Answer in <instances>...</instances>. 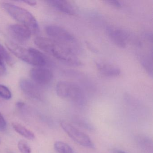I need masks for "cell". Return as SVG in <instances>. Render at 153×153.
Returning a JSON list of instances; mask_svg holds the SVG:
<instances>
[{
	"instance_id": "cell-1",
	"label": "cell",
	"mask_w": 153,
	"mask_h": 153,
	"mask_svg": "<svg viewBox=\"0 0 153 153\" xmlns=\"http://www.w3.org/2000/svg\"><path fill=\"white\" fill-rule=\"evenodd\" d=\"M34 42L40 49L65 64L73 66L82 65L76 54L50 38L37 37L35 39Z\"/></svg>"
},
{
	"instance_id": "cell-2",
	"label": "cell",
	"mask_w": 153,
	"mask_h": 153,
	"mask_svg": "<svg viewBox=\"0 0 153 153\" xmlns=\"http://www.w3.org/2000/svg\"><path fill=\"white\" fill-rule=\"evenodd\" d=\"M10 51L21 60L33 66H49L51 61L42 52L34 48H25L13 42L6 44Z\"/></svg>"
},
{
	"instance_id": "cell-3",
	"label": "cell",
	"mask_w": 153,
	"mask_h": 153,
	"mask_svg": "<svg viewBox=\"0 0 153 153\" xmlns=\"http://www.w3.org/2000/svg\"><path fill=\"white\" fill-rule=\"evenodd\" d=\"M47 34L50 39L66 48L76 54L80 51L79 42L76 37L65 28L55 25H50L45 27Z\"/></svg>"
},
{
	"instance_id": "cell-4",
	"label": "cell",
	"mask_w": 153,
	"mask_h": 153,
	"mask_svg": "<svg viewBox=\"0 0 153 153\" xmlns=\"http://www.w3.org/2000/svg\"><path fill=\"white\" fill-rule=\"evenodd\" d=\"M1 6L11 17L28 27L32 33H38L39 27L37 20L28 10L11 3L4 2Z\"/></svg>"
},
{
	"instance_id": "cell-5",
	"label": "cell",
	"mask_w": 153,
	"mask_h": 153,
	"mask_svg": "<svg viewBox=\"0 0 153 153\" xmlns=\"http://www.w3.org/2000/svg\"><path fill=\"white\" fill-rule=\"evenodd\" d=\"M56 91L58 96L68 99L76 104L82 105L85 102L84 91L77 84L68 81H60L57 83Z\"/></svg>"
},
{
	"instance_id": "cell-6",
	"label": "cell",
	"mask_w": 153,
	"mask_h": 153,
	"mask_svg": "<svg viewBox=\"0 0 153 153\" xmlns=\"http://www.w3.org/2000/svg\"><path fill=\"white\" fill-rule=\"evenodd\" d=\"M60 125L69 137L76 143L85 147L94 148V145L87 135L67 122L62 121Z\"/></svg>"
},
{
	"instance_id": "cell-7",
	"label": "cell",
	"mask_w": 153,
	"mask_h": 153,
	"mask_svg": "<svg viewBox=\"0 0 153 153\" xmlns=\"http://www.w3.org/2000/svg\"><path fill=\"white\" fill-rule=\"evenodd\" d=\"M106 30L109 38L116 46L120 48L126 47L129 38L128 33L113 26L107 27Z\"/></svg>"
},
{
	"instance_id": "cell-8",
	"label": "cell",
	"mask_w": 153,
	"mask_h": 153,
	"mask_svg": "<svg viewBox=\"0 0 153 153\" xmlns=\"http://www.w3.org/2000/svg\"><path fill=\"white\" fill-rule=\"evenodd\" d=\"M30 77L33 81L39 85H45L51 82L53 74L50 70L46 68H37L32 69Z\"/></svg>"
},
{
	"instance_id": "cell-9",
	"label": "cell",
	"mask_w": 153,
	"mask_h": 153,
	"mask_svg": "<svg viewBox=\"0 0 153 153\" xmlns=\"http://www.w3.org/2000/svg\"><path fill=\"white\" fill-rule=\"evenodd\" d=\"M20 88L26 95L31 98L42 99L43 97V91L40 86L33 81L24 79L20 81Z\"/></svg>"
},
{
	"instance_id": "cell-10",
	"label": "cell",
	"mask_w": 153,
	"mask_h": 153,
	"mask_svg": "<svg viewBox=\"0 0 153 153\" xmlns=\"http://www.w3.org/2000/svg\"><path fill=\"white\" fill-rule=\"evenodd\" d=\"M8 31L14 39L21 43L27 42L32 34L28 27L20 24L10 25L8 27Z\"/></svg>"
},
{
	"instance_id": "cell-11",
	"label": "cell",
	"mask_w": 153,
	"mask_h": 153,
	"mask_svg": "<svg viewBox=\"0 0 153 153\" xmlns=\"http://www.w3.org/2000/svg\"><path fill=\"white\" fill-rule=\"evenodd\" d=\"M96 67L99 73L107 77H115L120 74V70L113 64L105 62H96Z\"/></svg>"
},
{
	"instance_id": "cell-12",
	"label": "cell",
	"mask_w": 153,
	"mask_h": 153,
	"mask_svg": "<svg viewBox=\"0 0 153 153\" xmlns=\"http://www.w3.org/2000/svg\"><path fill=\"white\" fill-rule=\"evenodd\" d=\"M47 3L57 10L66 15L74 16L76 15V10L69 2L62 0L48 1Z\"/></svg>"
},
{
	"instance_id": "cell-13",
	"label": "cell",
	"mask_w": 153,
	"mask_h": 153,
	"mask_svg": "<svg viewBox=\"0 0 153 153\" xmlns=\"http://www.w3.org/2000/svg\"><path fill=\"white\" fill-rule=\"evenodd\" d=\"M12 126L14 129L18 133L27 139L33 140L35 138L34 133L22 124L18 123L13 122L12 123Z\"/></svg>"
},
{
	"instance_id": "cell-14",
	"label": "cell",
	"mask_w": 153,
	"mask_h": 153,
	"mask_svg": "<svg viewBox=\"0 0 153 153\" xmlns=\"http://www.w3.org/2000/svg\"><path fill=\"white\" fill-rule=\"evenodd\" d=\"M137 142L140 147L144 151L149 152L152 151L153 144L149 138L146 136H140L138 137Z\"/></svg>"
},
{
	"instance_id": "cell-15",
	"label": "cell",
	"mask_w": 153,
	"mask_h": 153,
	"mask_svg": "<svg viewBox=\"0 0 153 153\" xmlns=\"http://www.w3.org/2000/svg\"><path fill=\"white\" fill-rule=\"evenodd\" d=\"M54 148L58 153H74L72 148L62 141H56L54 144Z\"/></svg>"
},
{
	"instance_id": "cell-16",
	"label": "cell",
	"mask_w": 153,
	"mask_h": 153,
	"mask_svg": "<svg viewBox=\"0 0 153 153\" xmlns=\"http://www.w3.org/2000/svg\"><path fill=\"white\" fill-rule=\"evenodd\" d=\"M5 62L10 65L13 64V59L7 50L0 44V62Z\"/></svg>"
},
{
	"instance_id": "cell-17",
	"label": "cell",
	"mask_w": 153,
	"mask_h": 153,
	"mask_svg": "<svg viewBox=\"0 0 153 153\" xmlns=\"http://www.w3.org/2000/svg\"><path fill=\"white\" fill-rule=\"evenodd\" d=\"M0 97L6 100H9L12 97L10 90L4 85H0Z\"/></svg>"
},
{
	"instance_id": "cell-18",
	"label": "cell",
	"mask_w": 153,
	"mask_h": 153,
	"mask_svg": "<svg viewBox=\"0 0 153 153\" xmlns=\"http://www.w3.org/2000/svg\"><path fill=\"white\" fill-rule=\"evenodd\" d=\"M18 147L21 153H31L32 149L28 143L24 140H20L18 143Z\"/></svg>"
},
{
	"instance_id": "cell-19",
	"label": "cell",
	"mask_w": 153,
	"mask_h": 153,
	"mask_svg": "<svg viewBox=\"0 0 153 153\" xmlns=\"http://www.w3.org/2000/svg\"><path fill=\"white\" fill-rule=\"evenodd\" d=\"M142 65L144 68L149 75L152 76L153 67H152V60H150L149 57H145L142 60Z\"/></svg>"
},
{
	"instance_id": "cell-20",
	"label": "cell",
	"mask_w": 153,
	"mask_h": 153,
	"mask_svg": "<svg viewBox=\"0 0 153 153\" xmlns=\"http://www.w3.org/2000/svg\"><path fill=\"white\" fill-rule=\"evenodd\" d=\"M77 123L80 125L81 127L85 128L88 130L93 129V127L89 123H88L87 122L85 121L84 120H81V119H78L76 120Z\"/></svg>"
},
{
	"instance_id": "cell-21",
	"label": "cell",
	"mask_w": 153,
	"mask_h": 153,
	"mask_svg": "<svg viewBox=\"0 0 153 153\" xmlns=\"http://www.w3.org/2000/svg\"><path fill=\"white\" fill-rule=\"evenodd\" d=\"M7 128V123L3 115L0 112V131L4 130Z\"/></svg>"
},
{
	"instance_id": "cell-22",
	"label": "cell",
	"mask_w": 153,
	"mask_h": 153,
	"mask_svg": "<svg viewBox=\"0 0 153 153\" xmlns=\"http://www.w3.org/2000/svg\"><path fill=\"white\" fill-rule=\"evenodd\" d=\"M109 5L116 8H120L122 7V4L121 2L118 1H106Z\"/></svg>"
},
{
	"instance_id": "cell-23",
	"label": "cell",
	"mask_w": 153,
	"mask_h": 153,
	"mask_svg": "<svg viewBox=\"0 0 153 153\" xmlns=\"http://www.w3.org/2000/svg\"><path fill=\"white\" fill-rule=\"evenodd\" d=\"M6 67L5 66L4 62H0V76L5 75L6 72Z\"/></svg>"
},
{
	"instance_id": "cell-24",
	"label": "cell",
	"mask_w": 153,
	"mask_h": 153,
	"mask_svg": "<svg viewBox=\"0 0 153 153\" xmlns=\"http://www.w3.org/2000/svg\"><path fill=\"white\" fill-rule=\"evenodd\" d=\"M21 1L26 3L29 6H33V7L36 5V2L35 1Z\"/></svg>"
},
{
	"instance_id": "cell-25",
	"label": "cell",
	"mask_w": 153,
	"mask_h": 153,
	"mask_svg": "<svg viewBox=\"0 0 153 153\" xmlns=\"http://www.w3.org/2000/svg\"><path fill=\"white\" fill-rule=\"evenodd\" d=\"M112 153H128L126 151L124 150H121L120 149H113L111 150Z\"/></svg>"
},
{
	"instance_id": "cell-26",
	"label": "cell",
	"mask_w": 153,
	"mask_h": 153,
	"mask_svg": "<svg viewBox=\"0 0 153 153\" xmlns=\"http://www.w3.org/2000/svg\"><path fill=\"white\" fill-rule=\"evenodd\" d=\"M16 105L18 109H21L25 106V103L24 102H17Z\"/></svg>"
}]
</instances>
